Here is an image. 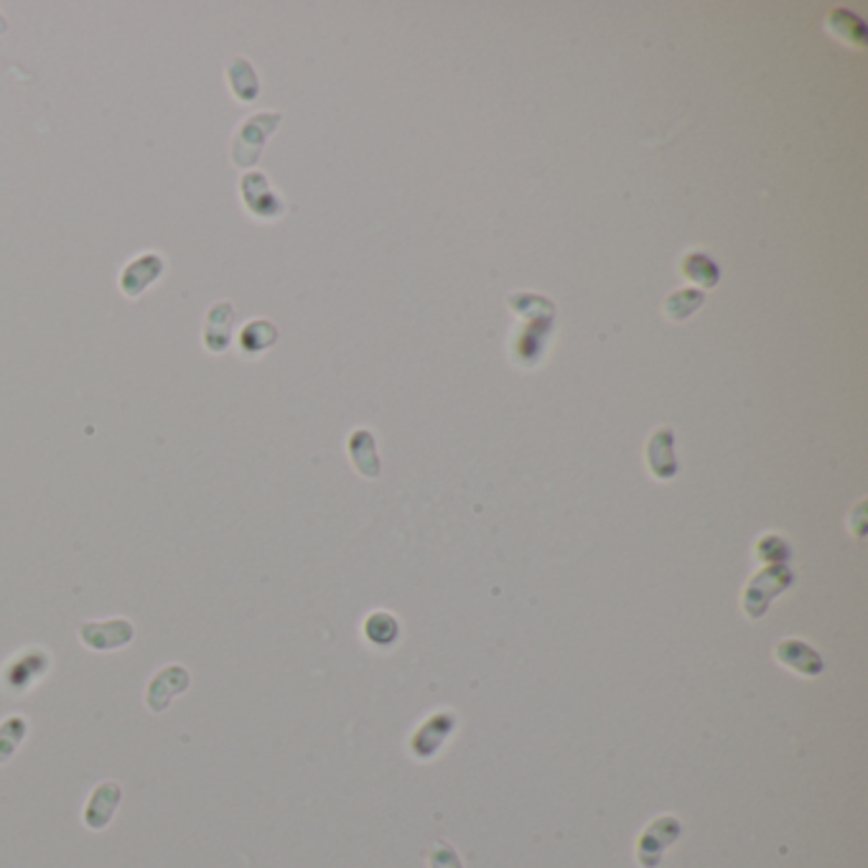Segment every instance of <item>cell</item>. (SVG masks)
<instances>
[{"mask_svg": "<svg viewBox=\"0 0 868 868\" xmlns=\"http://www.w3.org/2000/svg\"><path fill=\"white\" fill-rule=\"evenodd\" d=\"M275 339H278V331H275V326L265 319L250 321V324L240 331V347L242 352L247 354L265 352V349L273 347Z\"/></svg>", "mask_w": 868, "mask_h": 868, "instance_id": "cell-8", "label": "cell"}, {"mask_svg": "<svg viewBox=\"0 0 868 868\" xmlns=\"http://www.w3.org/2000/svg\"><path fill=\"white\" fill-rule=\"evenodd\" d=\"M23 736H26V721L21 716H11L0 726V762H6L8 756L18 749Z\"/></svg>", "mask_w": 868, "mask_h": 868, "instance_id": "cell-10", "label": "cell"}, {"mask_svg": "<svg viewBox=\"0 0 868 868\" xmlns=\"http://www.w3.org/2000/svg\"><path fill=\"white\" fill-rule=\"evenodd\" d=\"M232 329H235V306L227 301L214 303L204 321V347L214 354L224 352L232 342Z\"/></svg>", "mask_w": 868, "mask_h": 868, "instance_id": "cell-6", "label": "cell"}, {"mask_svg": "<svg viewBox=\"0 0 868 868\" xmlns=\"http://www.w3.org/2000/svg\"><path fill=\"white\" fill-rule=\"evenodd\" d=\"M133 624L128 619H110V622H90L79 627V639L95 652L118 650L133 642Z\"/></svg>", "mask_w": 868, "mask_h": 868, "instance_id": "cell-4", "label": "cell"}, {"mask_svg": "<svg viewBox=\"0 0 868 868\" xmlns=\"http://www.w3.org/2000/svg\"><path fill=\"white\" fill-rule=\"evenodd\" d=\"M240 194L242 204L258 219H278L280 214H283V209H286L283 199L270 189L265 174H258V171L242 176Z\"/></svg>", "mask_w": 868, "mask_h": 868, "instance_id": "cell-2", "label": "cell"}, {"mask_svg": "<svg viewBox=\"0 0 868 868\" xmlns=\"http://www.w3.org/2000/svg\"><path fill=\"white\" fill-rule=\"evenodd\" d=\"M163 270H166V260L158 252H143L135 260H130L120 273V291L128 298H138L161 278Z\"/></svg>", "mask_w": 868, "mask_h": 868, "instance_id": "cell-3", "label": "cell"}, {"mask_svg": "<svg viewBox=\"0 0 868 868\" xmlns=\"http://www.w3.org/2000/svg\"><path fill=\"white\" fill-rule=\"evenodd\" d=\"M683 270L693 280L703 283V286H716L718 280V268L713 265V260L708 255H700V252H690L688 258L683 260Z\"/></svg>", "mask_w": 868, "mask_h": 868, "instance_id": "cell-9", "label": "cell"}, {"mask_svg": "<svg viewBox=\"0 0 868 868\" xmlns=\"http://www.w3.org/2000/svg\"><path fill=\"white\" fill-rule=\"evenodd\" d=\"M186 688H189V672H186L184 667L181 665L163 667L156 678L151 680V685H148V695H146L148 708H151L153 713H163L168 706H171V700H174L179 693H184Z\"/></svg>", "mask_w": 868, "mask_h": 868, "instance_id": "cell-5", "label": "cell"}, {"mask_svg": "<svg viewBox=\"0 0 868 868\" xmlns=\"http://www.w3.org/2000/svg\"><path fill=\"white\" fill-rule=\"evenodd\" d=\"M227 84H230L232 95L240 102H252L260 92L258 74H255L252 64L245 62L242 56H235V59H230V64H227Z\"/></svg>", "mask_w": 868, "mask_h": 868, "instance_id": "cell-7", "label": "cell"}, {"mask_svg": "<svg viewBox=\"0 0 868 868\" xmlns=\"http://www.w3.org/2000/svg\"><path fill=\"white\" fill-rule=\"evenodd\" d=\"M278 123V112H258V115H252L250 120H245V123L235 130V138H232V163L240 168L255 166L260 153H263V146L268 143L270 133L278 128Z\"/></svg>", "mask_w": 868, "mask_h": 868, "instance_id": "cell-1", "label": "cell"}]
</instances>
